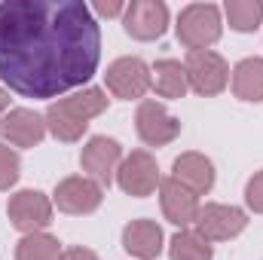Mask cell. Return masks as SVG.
I'll return each instance as SVG.
<instances>
[{"label": "cell", "mask_w": 263, "mask_h": 260, "mask_svg": "<svg viewBox=\"0 0 263 260\" xmlns=\"http://www.w3.org/2000/svg\"><path fill=\"white\" fill-rule=\"evenodd\" d=\"M245 202H248L257 214H263V172H257V175L248 181V187H245Z\"/></svg>", "instance_id": "23"}, {"label": "cell", "mask_w": 263, "mask_h": 260, "mask_svg": "<svg viewBox=\"0 0 263 260\" xmlns=\"http://www.w3.org/2000/svg\"><path fill=\"white\" fill-rule=\"evenodd\" d=\"M175 181L184 184L190 193H208L214 187V165L202 153H181L175 159Z\"/></svg>", "instance_id": "15"}, {"label": "cell", "mask_w": 263, "mask_h": 260, "mask_svg": "<svg viewBox=\"0 0 263 260\" xmlns=\"http://www.w3.org/2000/svg\"><path fill=\"white\" fill-rule=\"evenodd\" d=\"M6 214H9V220H12L15 230L37 233V230H43L52 220V202L40 193V190H18V193L9 199Z\"/></svg>", "instance_id": "7"}, {"label": "cell", "mask_w": 263, "mask_h": 260, "mask_svg": "<svg viewBox=\"0 0 263 260\" xmlns=\"http://www.w3.org/2000/svg\"><path fill=\"white\" fill-rule=\"evenodd\" d=\"M233 92L242 101H263V59H245L236 65Z\"/></svg>", "instance_id": "18"}, {"label": "cell", "mask_w": 263, "mask_h": 260, "mask_svg": "<svg viewBox=\"0 0 263 260\" xmlns=\"http://www.w3.org/2000/svg\"><path fill=\"white\" fill-rule=\"evenodd\" d=\"M135 126H138L141 141L150 144V147L172 144L181 135V120H175L159 101H141L138 114H135Z\"/></svg>", "instance_id": "6"}, {"label": "cell", "mask_w": 263, "mask_h": 260, "mask_svg": "<svg viewBox=\"0 0 263 260\" xmlns=\"http://www.w3.org/2000/svg\"><path fill=\"white\" fill-rule=\"evenodd\" d=\"M6 104H9V95H6V92H3V89H0V114H3V110H6Z\"/></svg>", "instance_id": "26"}, {"label": "cell", "mask_w": 263, "mask_h": 260, "mask_svg": "<svg viewBox=\"0 0 263 260\" xmlns=\"http://www.w3.org/2000/svg\"><path fill=\"white\" fill-rule=\"evenodd\" d=\"M220 37V9L214 3H190L178 15V40L190 49L199 52L211 46Z\"/></svg>", "instance_id": "3"}, {"label": "cell", "mask_w": 263, "mask_h": 260, "mask_svg": "<svg viewBox=\"0 0 263 260\" xmlns=\"http://www.w3.org/2000/svg\"><path fill=\"white\" fill-rule=\"evenodd\" d=\"M196 233L205 242H227V239H236L245 227H248V214L236 205H205L199 208L196 214Z\"/></svg>", "instance_id": "4"}, {"label": "cell", "mask_w": 263, "mask_h": 260, "mask_svg": "<svg viewBox=\"0 0 263 260\" xmlns=\"http://www.w3.org/2000/svg\"><path fill=\"white\" fill-rule=\"evenodd\" d=\"M0 135H3L9 144H15V147H34V144L43 141L46 123H43V117H37L34 110L15 107V110H9V114L0 120Z\"/></svg>", "instance_id": "13"}, {"label": "cell", "mask_w": 263, "mask_h": 260, "mask_svg": "<svg viewBox=\"0 0 263 260\" xmlns=\"http://www.w3.org/2000/svg\"><path fill=\"white\" fill-rule=\"evenodd\" d=\"M18 169H22L18 153L9 150V147L0 141V190H9V187L18 181Z\"/></svg>", "instance_id": "22"}, {"label": "cell", "mask_w": 263, "mask_h": 260, "mask_svg": "<svg viewBox=\"0 0 263 260\" xmlns=\"http://www.w3.org/2000/svg\"><path fill=\"white\" fill-rule=\"evenodd\" d=\"M159 199H162V211H165L168 224L187 227V224L196 220V214H199L196 193H190V190H187L184 184H178L175 178L159 181Z\"/></svg>", "instance_id": "14"}, {"label": "cell", "mask_w": 263, "mask_h": 260, "mask_svg": "<svg viewBox=\"0 0 263 260\" xmlns=\"http://www.w3.org/2000/svg\"><path fill=\"white\" fill-rule=\"evenodd\" d=\"M150 83H153V89L162 95V98H184V92H187V70L181 62H172V59H162V62H156L153 70H150Z\"/></svg>", "instance_id": "17"}, {"label": "cell", "mask_w": 263, "mask_h": 260, "mask_svg": "<svg viewBox=\"0 0 263 260\" xmlns=\"http://www.w3.org/2000/svg\"><path fill=\"white\" fill-rule=\"evenodd\" d=\"M168 28V6L162 0H135L126 6V31L135 40H156Z\"/></svg>", "instance_id": "10"}, {"label": "cell", "mask_w": 263, "mask_h": 260, "mask_svg": "<svg viewBox=\"0 0 263 260\" xmlns=\"http://www.w3.org/2000/svg\"><path fill=\"white\" fill-rule=\"evenodd\" d=\"M120 159H123V147L114 141V138H104V135H95L86 141L83 153H80V162L83 169L92 175V181L98 184H110L114 181V172L120 169Z\"/></svg>", "instance_id": "9"}, {"label": "cell", "mask_w": 263, "mask_h": 260, "mask_svg": "<svg viewBox=\"0 0 263 260\" xmlns=\"http://www.w3.org/2000/svg\"><path fill=\"white\" fill-rule=\"evenodd\" d=\"M104 199V190L98 181L92 178H65L59 187H55V205L65 211V214H92Z\"/></svg>", "instance_id": "12"}, {"label": "cell", "mask_w": 263, "mask_h": 260, "mask_svg": "<svg viewBox=\"0 0 263 260\" xmlns=\"http://www.w3.org/2000/svg\"><path fill=\"white\" fill-rule=\"evenodd\" d=\"M184 70H187V83L196 89L199 95H217V92H223V86H227V80H230L227 62H223L217 52H211V49L190 52Z\"/></svg>", "instance_id": "5"}, {"label": "cell", "mask_w": 263, "mask_h": 260, "mask_svg": "<svg viewBox=\"0 0 263 260\" xmlns=\"http://www.w3.org/2000/svg\"><path fill=\"white\" fill-rule=\"evenodd\" d=\"M227 18L236 31H254L263 18V3L260 0H227Z\"/></svg>", "instance_id": "20"}, {"label": "cell", "mask_w": 263, "mask_h": 260, "mask_svg": "<svg viewBox=\"0 0 263 260\" xmlns=\"http://www.w3.org/2000/svg\"><path fill=\"white\" fill-rule=\"evenodd\" d=\"M104 80H107V89L117 98L132 101V98H141L150 89V67L144 65L141 59H117L114 65L107 67Z\"/></svg>", "instance_id": "11"}, {"label": "cell", "mask_w": 263, "mask_h": 260, "mask_svg": "<svg viewBox=\"0 0 263 260\" xmlns=\"http://www.w3.org/2000/svg\"><path fill=\"white\" fill-rule=\"evenodd\" d=\"M117 181L120 187L129 196H150L159 187V169H156V159L147 153V150H135L132 156L123 159V165L117 169Z\"/></svg>", "instance_id": "8"}, {"label": "cell", "mask_w": 263, "mask_h": 260, "mask_svg": "<svg viewBox=\"0 0 263 260\" xmlns=\"http://www.w3.org/2000/svg\"><path fill=\"white\" fill-rule=\"evenodd\" d=\"M101 31L80 0L0 3V80L25 98H55L98 70Z\"/></svg>", "instance_id": "1"}, {"label": "cell", "mask_w": 263, "mask_h": 260, "mask_svg": "<svg viewBox=\"0 0 263 260\" xmlns=\"http://www.w3.org/2000/svg\"><path fill=\"white\" fill-rule=\"evenodd\" d=\"M15 260H62V245L46 233H28L15 245Z\"/></svg>", "instance_id": "19"}, {"label": "cell", "mask_w": 263, "mask_h": 260, "mask_svg": "<svg viewBox=\"0 0 263 260\" xmlns=\"http://www.w3.org/2000/svg\"><path fill=\"white\" fill-rule=\"evenodd\" d=\"M123 248L141 260H153L162 251V230L156 220H132L123 230Z\"/></svg>", "instance_id": "16"}, {"label": "cell", "mask_w": 263, "mask_h": 260, "mask_svg": "<svg viewBox=\"0 0 263 260\" xmlns=\"http://www.w3.org/2000/svg\"><path fill=\"white\" fill-rule=\"evenodd\" d=\"M104 107H107V98L101 89H83V92H73L62 101L49 104L43 123L59 141H80L89 120L104 114Z\"/></svg>", "instance_id": "2"}, {"label": "cell", "mask_w": 263, "mask_h": 260, "mask_svg": "<svg viewBox=\"0 0 263 260\" xmlns=\"http://www.w3.org/2000/svg\"><path fill=\"white\" fill-rule=\"evenodd\" d=\"M168 251L172 260H211V245L199 233H178Z\"/></svg>", "instance_id": "21"}, {"label": "cell", "mask_w": 263, "mask_h": 260, "mask_svg": "<svg viewBox=\"0 0 263 260\" xmlns=\"http://www.w3.org/2000/svg\"><path fill=\"white\" fill-rule=\"evenodd\" d=\"M62 260H98V254L89 248H67V251H62Z\"/></svg>", "instance_id": "24"}, {"label": "cell", "mask_w": 263, "mask_h": 260, "mask_svg": "<svg viewBox=\"0 0 263 260\" xmlns=\"http://www.w3.org/2000/svg\"><path fill=\"white\" fill-rule=\"evenodd\" d=\"M95 12H98V15H120V12H123V3H117V0H114V3H98Z\"/></svg>", "instance_id": "25"}]
</instances>
